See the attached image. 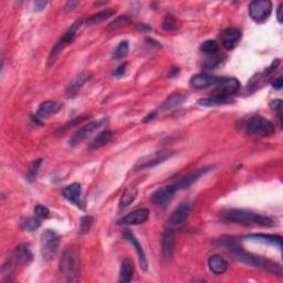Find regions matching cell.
I'll return each mask as SVG.
<instances>
[{
    "instance_id": "1",
    "label": "cell",
    "mask_w": 283,
    "mask_h": 283,
    "mask_svg": "<svg viewBox=\"0 0 283 283\" xmlns=\"http://www.w3.org/2000/svg\"><path fill=\"white\" fill-rule=\"evenodd\" d=\"M221 244L223 247H226V248L230 251L233 257H235L237 260H239L240 262L247 264V266L261 268V269H264V270L277 273V275H279V276L282 275V269L279 264L272 262L270 261V260L255 257V255L253 254L246 252L245 250L241 249L240 246L237 245V242L233 240L232 238H223V239L221 240Z\"/></svg>"
},
{
    "instance_id": "2",
    "label": "cell",
    "mask_w": 283,
    "mask_h": 283,
    "mask_svg": "<svg viewBox=\"0 0 283 283\" xmlns=\"http://www.w3.org/2000/svg\"><path fill=\"white\" fill-rule=\"evenodd\" d=\"M220 218L226 222L240 223L245 224V226H251V224H257V226L261 227L276 226V221L270 217L241 209L226 210V212H222L220 214Z\"/></svg>"
},
{
    "instance_id": "3",
    "label": "cell",
    "mask_w": 283,
    "mask_h": 283,
    "mask_svg": "<svg viewBox=\"0 0 283 283\" xmlns=\"http://www.w3.org/2000/svg\"><path fill=\"white\" fill-rule=\"evenodd\" d=\"M80 252L76 248H68L62 254L59 271L62 279L66 282H76L80 276Z\"/></svg>"
},
{
    "instance_id": "4",
    "label": "cell",
    "mask_w": 283,
    "mask_h": 283,
    "mask_svg": "<svg viewBox=\"0 0 283 283\" xmlns=\"http://www.w3.org/2000/svg\"><path fill=\"white\" fill-rule=\"evenodd\" d=\"M244 128L248 135L260 137L270 136L276 131L272 122L260 115H253L247 120L244 124Z\"/></svg>"
},
{
    "instance_id": "5",
    "label": "cell",
    "mask_w": 283,
    "mask_h": 283,
    "mask_svg": "<svg viewBox=\"0 0 283 283\" xmlns=\"http://www.w3.org/2000/svg\"><path fill=\"white\" fill-rule=\"evenodd\" d=\"M60 236L52 229H47L41 235V254L47 261L55 259L60 247Z\"/></svg>"
},
{
    "instance_id": "6",
    "label": "cell",
    "mask_w": 283,
    "mask_h": 283,
    "mask_svg": "<svg viewBox=\"0 0 283 283\" xmlns=\"http://www.w3.org/2000/svg\"><path fill=\"white\" fill-rule=\"evenodd\" d=\"M83 22H84L83 20H79V21L74 22V24L70 27L69 30L66 31V32L59 39V41L55 44V47L52 48L50 56H49V59H48L49 65H51L53 62L56 61L58 56H59L60 53L69 46V44H71L74 41V39L76 37V32H78V29L80 28V26L82 25Z\"/></svg>"
},
{
    "instance_id": "7",
    "label": "cell",
    "mask_w": 283,
    "mask_h": 283,
    "mask_svg": "<svg viewBox=\"0 0 283 283\" xmlns=\"http://www.w3.org/2000/svg\"><path fill=\"white\" fill-rule=\"evenodd\" d=\"M272 13V2L269 0H253L249 4V16L258 24L267 21Z\"/></svg>"
},
{
    "instance_id": "8",
    "label": "cell",
    "mask_w": 283,
    "mask_h": 283,
    "mask_svg": "<svg viewBox=\"0 0 283 283\" xmlns=\"http://www.w3.org/2000/svg\"><path fill=\"white\" fill-rule=\"evenodd\" d=\"M240 90V82L235 78H222L215 91L212 93V97L221 98V100H229L230 96L236 94Z\"/></svg>"
},
{
    "instance_id": "9",
    "label": "cell",
    "mask_w": 283,
    "mask_h": 283,
    "mask_svg": "<svg viewBox=\"0 0 283 283\" xmlns=\"http://www.w3.org/2000/svg\"><path fill=\"white\" fill-rule=\"evenodd\" d=\"M33 260V253L30 249V246L27 244L19 245L12 252L10 259V269H15L18 266H29Z\"/></svg>"
},
{
    "instance_id": "10",
    "label": "cell",
    "mask_w": 283,
    "mask_h": 283,
    "mask_svg": "<svg viewBox=\"0 0 283 283\" xmlns=\"http://www.w3.org/2000/svg\"><path fill=\"white\" fill-rule=\"evenodd\" d=\"M105 122H106V120L102 119V120H97V121H92V122H89L87 124H84L83 126L81 127L80 129H78L76 133H74V135L70 138L69 144L71 146H76L78 144H80L81 142H83L85 138L91 135V134L95 131V129L103 126Z\"/></svg>"
},
{
    "instance_id": "11",
    "label": "cell",
    "mask_w": 283,
    "mask_h": 283,
    "mask_svg": "<svg viewBox=\"0 0 283 283\" xmlns=\"http://www.w3.org/2000/svg\"><path fill=\"white\" fill-rule=\"evenodd\" d=\"M221 80L222 78H218L212 74L198 73L190 79V85L196 90H207L217 87L221 82Z\"/></svg>"
},
{
    "instance_id": "12",
    "label": "cell",
    "mask_w": 283,
    "mask_h": 283,
    "mask_svg": "<svg viewBox=\"0 0 283 283\" xmlns=\"http://www.w3.org/2000/svg\"><path fill=\"white\" fill-rule=\"evenodd\" d=\"M178 190V188L176 186V184L174 185H166L164 187H160L154 191L151 196V201L154 205L158 206H164L168 203V201L172 200L173 197L176 194V191Z\"/></svg>"
},
{
    "instance_id": "13",
    "label": "cell",
    "mask_w": 283,
    "mask_h": 283,
    "mask_svg": "<svg viewBox=\"0 0 283 283\" xmlns=\"http://www.w3.org/2000/svg\"><path fill=\"white\" fill-rule=\"evenodd\" d=\"M241 31L237 28H227L221 31L220 38H221L222 47L227 50L235 49L238 42L241 40Z\"/></svg>"
},
{
    "instance_id": "14",
    "label": "cell",
    "mask_w": 283,
    "mask_h": 283,
    "mask_svg": "<svg viewBox=\"0 0 283 283\" xmlns=\"http://www.w3.org/2000/svg\"><path fill=\"white\" fill-rule=\"evenodd\" d=\"M150 217V210L147 208H140L129 213L120 220V224H127V226H134V224H142L147 221Z\"/></svg>"
},
{
    "instance_id": "15",
    "label": "cell",
    "mask_w": 283,
    "mask_h": 283,
    "mask_svg": "<svg viewBox=\"0 0 283 283\" xmlns=\"http://www.w3.org/2000/svg\"><path fill=\"white\" fill-rule=\"evenodd\" d=\"M62 107H63V105L57 101L42 102L38 107L37 118L41 119V120L50 119L51 116L59 113V112L62 110Z\"/></svg>"
},
{
    "instance_id": "16",
    "label": "cell",
    "mask_w": 283,
    "mask_h": 283,
    "mask_svg": "<svg viewBox=\"0 0 283 283\" xmlns=\"http://www.w3.org/2000/svg\"><path fill=\"white\" fill-rule=\"evenodd\" d=\"M62 195H63L66 200L70 203L75 205L76 207L82 208V200H81V196H82V187L79 183H73L71 185L66 186L62 190Z\"/></svg>"
},
{
    "instance_id": "17",
    "label": "cell",
    "mask_w": 283,
    "mask_h": 283,
    "mask_svg": "<svg viewBox=\"0 0 283 283\" xmlns=\"http://www.w3.org/2000/svg\"><path fill=\"white\" fill-rule=\"evenodd\" d=\"M124 238L126 239L129 244L133 246V248L135 249L136 253H137V257H138V261H140L141 264V269L143 271H147L148 269V262H147V259H146V254L144 252V249L142 245L140 244V241L137 240V238L133 235V233L126 230L124 231Z\"/></svg>"
},
{
    "instance_id": "18",
    "label": "cell",
    "mask_w": 283,
    "mask_h": 283,
    "mask_svg": "<svg viewBox=\"0 0 283 283\" xmlns=\"http://www.w3.org/2000/svg\"><path fill=\"white\" fill-rule=\"evenodd\" d=\"M175 248V235L173 229H166L161 237V253L165 260L172 259Z\"/></svg>"
},
{
    "instance_id": "19",
    "label": "cell",
    "mask_w": 283,
    "mask_h": 283,
    "mask_svg": "<svg viewBox=\"0 0 283 283\" xmlns=\"http://www.w3.org/2000/svg\"><path fill=\"white\" fill-rule=\"evenodd\" d=\"M209 170H212V167H203L195 170V172H192L189 175H187V176L182 178L181 181L176 184L177 188L178 189H187V188L194 185L196 182H198L201 177L205 176Z\"/></svg>"
},
{
    "instance_id": "20",
    "label": "cell",
    "mask_w": 283,
    "mask_h": 283,
    "mask_svg": "<svg viewBox=\"0 0 283 283\" xmlns=\"http://www.w3.org/2000/svg\"><path fill=\"white\" fill-rule=\"evenodd\" d=\"M208 268L214 275H223L228 270V261L221 255L215 254L208 259Z\"/></svg>"
},
{
    "instance_id": "21",
    "label": "cell",
    "mask_w": 283,
    "mask_h": 283,
    "mask_svg": "<svg viewBox=\"0 0 283 283\" xmlns=\"http://www.w3.org/2000/svg\"><path fill=\"white\" fill-rule=\"evenodd\" d=\"M190 215V206L188 204H182L179 207L174 210V213L172 214L169 218V222L172 224H182L183 222H185L187 218L189 217Z\"/></svg>"
},
{
    "instance_id": "22",
    "label": "cell",
    "mask_w": 283,
    "mask_h": 283,
    "mask_svg": "<svg viewBox=\"0 0 283 283\" xmlns=\"http://www.w3.org/2000/svg\"><path fill=\"white\" fill-rule=\"evenodd\" d=\"M134 276V262L132 261V259L129 258H125L122 264H121V269H120V278L119 281L120 282H131Z\"/></svg>"
},
{
    "instance_id": "23",
    "label": "cell",
    "mask_w": 283,
    "mask_h": 283,
    "mask_svg": "<svg viewBox=\"0 0 283 283\" xmlns=\"http://www.w3.org/2000/svg\"><path fill=\"white\" fill-rule=\"evenodd\" d=\"M246 239L248 240H254L260 242H267V244H271L277 246L278 248H282V238L280 236L275 235H264V233H252V235L246 236Z\"/></svg>"
},
{
    "instance_id": "24",
    "label": "cell",
    "mask_w": 283,
    "mask_h": 283,
    "mask_svg": "<svg viewBox=\"0 0 283 283\" xmlns=\"http://www.w3.org/2000/svg\"><path fill=\"white\" fill-rule=\"evenodd\" d=\"M113 15H115V10H112V9H106V10H103V11H100L97 13H94V15H92V16H90L89 18H87V19L84 20V24H85V26H88V27L101 24V22L105 21L107 18H111Z\"/></svg>"
},
{
    "instance_id": "25",
    "label": "cell",
    "mask_w": 283,
    "mask_h": 283,
    "mask_svg": "<svg viewBox=\"0 0 283 283\" xmlns=\"http://www.w3.org/2000/svg\"><path fill=\"white\" fill-rule=\"evenodd\" d=\"M112 137H113V134H112L110 129L101 132L98 135L94 137V140L91 143H90L89 150H96V148L105 146L106 144H109L112 141Z\"/></svg>"
},
{
    "instance_id": "26",
    "label": "cell",
    "mask_w": 283,
    "mask_h": 283,
    "mask_svg": "<svg viewBox=\"0 0 283 283\" xmlns=\"http://www.w3.org/2000/svg\"><path fill=\"white\" fill-rule=\"evenodd\" d=\"M89 79V75L87 73H81L80 75L76 76V78L72 81V83L70 84V87L66 90L69 96H74L76 93L79 92V90L83 87L84 83L87 82Z\"/></svg>"
},
{
    "instance_id": "27",
    "label": "cell",
    "mask_w": 283,
    "mask_h": 283,
    "mask_svg": "<svg viewBox=\"0 0 283 283\" xmlns=\"http://www.w3.org/2000/svg\"><path fill=\"white\" fill-rule=\"evenodd\" d=\"M187 100V96L183 95V94H172V95L167 97V100L165 101L163 104V109L164 110H173L176 109L179 105H182L184 102Z\"/></svg>"
},
{
    "instance_id": "28",
    "label": "cell",
    "mask_w": 283,
    "mask_h": 283,
    "mask_svg": "<svg viewBox=\"0 0 283 283\" xmlns=\"http://www.w3.org/2000/svg\"><path fill=\"white\" fill-rule=\"evenodd\" d=\"M137 197V190L136 188L129 187L126 190L123 192L122 197L120 199V208H125L127 206L131 205Z\"/></svg>"
},
{
    "instance_id": "29",
    "label": "cell",
    "mask_w": 283,
    "mask_h": 283,
    "mask_svg": "<svg viewBox=\"0 0 283 283\" xmlns=\"http://www.w3.org/2000/svg\"><path fill=\"white\" fill-rule=\"evenodd\" d=\"M200 50L206 53V55L213 56L219 52V44L215 40H206L205 42L201 43Z\"/></svg>"
},
{
    "instance_id": "30",
    "label": "cell",
    "mask_w": 283,
    "mask_h": 283,
    "mask_svg": "<svg viewBox=\"0 0 283 283\" xmlns=\"http://www.w3.org/2000/svg\"><path fill=\"white\" fill-rule=\"evenodd\" d=\"M181 24H179L178 20L172 15H167L165 17V19L163 21V29L166 31H176L179 29Z\"/></svg>"
},
{
    "instance_id": "31",
    "label": "cell",
    "mask_w": 283,
    "mask_h": 283,
    "mask_svg": "<svg viewBox=\"0 0 283 283\" xmlns=\"http://www.w3.org/2000/svg\"><path fill=\"white\" fill-rule=\"evenodd\" d=\"M230 102L229 100H221V98H216V97H207V98H201V100L198 101V104L201 106H207V107H212V106H218V105H222L226 104V103Z\"/></svg>"
},
{
    "instance_id": "32",
    "label": "cell",
    "mask_w": 283,
    "mask_h": 283,
    "mask_svg": "<svg viewBox=\"0 0 283 283\" xmlns=\"http://www.w3.org/2000/svg\"><path fill=\"white\" fill-rule=\"evenodd\" d=\"M128 50H129L128 41H122L119 44L118 48H116V50L114 51L113 58L114 59H122V58H124L127 55Z\"/></svg>"
},
{
    "instance_id": "33",
    "label": "cell",
    "mask_w": 283,
    "mask_h": 283,
    "mask_svg": "<svg viewBox=\"0 0 283 283\" xmlns=\"http://www.w3.org/2000/svg\"><path fill=\"white\" fill-rule=\"evenodd\" d=\"M224 59V56L223 55H220V53H216V55H213L212 58L206 62L205 63V68L208 69V70H212L215 69L216 66H218Z\"/></svg>"
},
{
    "instance_id": "34",
    "label": "cell",
    "mask_w": 283,
    "mask_h": 283,
    "mask_svg": "<svg viewBox=\"0 0 283 283\" xmlns=\"http://www.w3.org/2000/svg\"><path fill=\"white\" fill-rule=\"evenodd\" d=\"M92 223H93V217H91V216H84V217L81 219L80 222V232L88 233L92 227Z\"/></svg>"
},
{
    "instance_id": "35",
    "label": "cell",
    "mask_w": 283,
    "mask_h": 283,
    "mask_svg": "<svg viewBox=\"0 0 283 283\" xmlns=\"http://www.w3.org/2000/svg\"><path fill=\"white\" fill-rule=\"evenodd\" d=\"M40 224H41V222H40V219H38L37 217H31L24 221V227L26 230L28 231H34L35 229L40 227Z\"/></svg>"
},
{
    "instance_id": "36",
    "label": "cell",
    "mask_w": 283,
    "mask_h": 283,
    "mask_svg": "<svg viewBox=\"0 0 283 283\" xmlns=\"http://www.w3.org/2000/svg\"><path fill=\"white\" fill-rule=\"evenodd\" d=\"M129 22H131V20H129L128 17H119L118 19L114 20L113 22H112V24L109 25V28H107V30L111 31L113 29L121 28V27H124V26L128 25Z\"/></svg>"
},
{
    "instance_id": "37",
    "label": "cell",
    "mask_w": 283,
    "mask_h": 283,
    "mask_svg": "<svg viewBox=\"0 0 283 283\" xmlns=\"http://www.w3.org/2000/svg\"><path fill=\"white\" fill-rule=\"evenodd\" d=\"M41 164H42V159L40 158L38 160H35L34 163L31 165V167L29 168V173H28V179L30 182H32L35 178H37L39 168H40V166H41Z\"/></svg>"
},
{
    "instance_id": "38",
    "label": "cell",
    "mask_w": 283,
    "mask_h": 283,
    "mask_svg": "<svg viewBox=\"0 0 283 283\" xmlns=\"http://www.w3.org/2000/svg\"><path fill=\"white\" fill-rule=\"evenodd\" d=\"M34 217L38 219H46L49 215H50V210H49L46 206L43 205H37L33 209Z\"/></svg>"
},
{
    "instance_id": "39",
    "label": "cell",
    "mask_w": 283,
    "mask_h": 283,
    "mask_svg": "<svg viewBox=\"0 0 283 283\" xmlns=\"http://www.w3.org/2000/svg\"><path fill=\"white\" fill-rule=\"evenodd\" d=\"M126 66H127V63H123V64H121V65L119 66V68L114 71L113 75H114V76H118V78H120V76L124 75L125 70H126Z\"/></svg>"
},
{
    "instance_id": "40",
    "label": "cell",
    "mask_w": 283,
    "mask_h": 283,
    "mask_svg": "<svg viewBox=\"0 0 283 283\" xmlns=\"http://www.w3.org/2000/svg\"><path fill=\"white\" fill-rule=\"evenodd\" d=\"M79 4V2L78 1H69L68 3L65 4V7H64V10L66 11V12H69V11H72L73 10V9L78 6Z\"/></svg>"
},
{
    "instance_id": "41",
    "label": "cell",
    "mask_w": 283,
    "mask_h": 283,
    "mask_svg": "<svg viewBox=\"0 0 283 283\" xmlns=\"http://www.w3.org/2000/svg\"><path fill=\"white\" fill-rule=\"evenodd\" d=\"M272 87H273V89L278 90V91H279V90H281L282 87H283V80H282V78H278L275 81V82L272 83Z\"/></svg>"
},
{
    "instance_id": "42",
    "label": "cell",
    "mask_w": 283,
    "mask_h": 283,
    "mask_svg": "<svg viewBox=\"0 0 283 283\" xmlns=\"http://www.w3.org/2000/svg\"><path fill=\"white\" fill-rule=\"evenodd\" d=\"M271 107L275 111H281V106H282V101L281 100H275L271 103Z\"/></svg>"
},
{
    "instance_id": "43",
    "label": "cell",
    "mask_w": 283,
    "mask_h": 283,
    "mask_svg": "<svg viewBox=\"0 0 283 283\" xmlns=\"http://www.w3.org/2000/svg\"><path fill=\"white\" fill-rule=\"evenodd\" d=\"M47 6V2L46 1H35L34 2V8L37 11H41L43 10L44 8Z\"/></svg>"
},
{
    "instance_id": "44",
    "label": "cell",
    "mask_w": 283,
    "mask_h": 283,
    "mask_svg": "<svg viewBox=\"0 0 283 283\" xmlns=\"http://www.w3.org/2000/svg\"><path fill=\"white\" fill-rule=\"evenodd\" d=\"M282 8H283V3H280L279 7L277 9V18H278V21L282 22Z\"/></svg>"
}]
</instances>
